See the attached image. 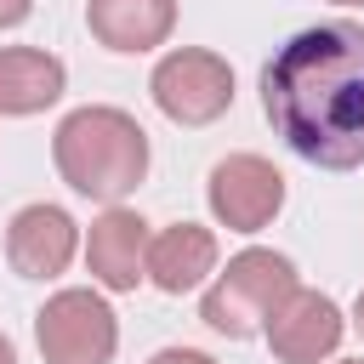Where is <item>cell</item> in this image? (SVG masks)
Here are the masks:
<instances>
[{"instance_id": "obj_14", "label": "cell", "mask_w": 364, "mask_h": 364, "mask_svg": "<svg viewBox=\"0 0 364 364\" xmlns=\"http://www.w3.org/2000/svg\"><path fill=\"white\" fill-rule=\"evenodd\" d=\"M28 11H34V0H0V28H17V23H28Z\"/></svg>"}, {"instance_id": "obj_15", "label": "cell", "mask_w": 364, "mask_h": 364, "mask_svg": "<svg viewBox=\"0 0 364 364\" xmlns=\"http://www.w3.org/2000/svg\"><path fill=\"white\" fill-rule=\"evenodd\" d=\"M0 364H17V347H11V336L0 330Z\"/></svg>"}, {"instance_id": "obj_18", "label": "cell", "mask_w": 364, "mask_h": 364, "mask_svg": "<svg viewBox=\"0 0 364 364\" xmlns=\"http://www.w3.org/2000/svg\"><path fill=\"white\" fill-rule=\"evenodd\" d=\"M336 364H364V358H336Z\"/></svg>"}, {"instance_id": "obj_13", "label": "cell", "mask_w": 364, "mask_h": 364, "mask_svg": "<svg viewBox=\"0 0 364 364\" xmlns=\"http://www.w3.org/2000/svg\"><path fill=\"white\" fill-rule=\"evenodd\" d=\"M148 364H216L210 353H199V347H159Z\"/></svg>"}, {"instance_id": "obj_6", "label": "cell", "mask_w": 364, "mask_h": 364, "mask_svg": "<svg viewBox=\"0 0 364 364\" xmlns=\"http://www.w3.org/2000/svg\"><path fill=\"white\" fill-rule=\"evenodd\" d=\"M205 199H210V216L228 233H262L284 205V176L262 154H228V159L210 165Z\"/></svg>"}, {"instance_id": "obj_10", "label": "cell", "mask_w": 364, "mask_h": 364, "mask_svg": "<svg viewBox=\"0 0 364 364\" xmlns=\"http://www.w3.org/2000/svg\"><path fill=\"white\" fill-rule=\"evenodd\" d=\"M85 23H91V34H97L108 51L136 57V51H154V46L171 40V28H176V0H91V6H85Z\"/></svg>"}, {"instance_id": "obj_12", "label": "cell", "mask_w": 364, "mask_h": 364, "mask_svg": "<svg viewBox=\"0 0 364 364\" xmlns=\"http://www.w3.org/2000/svg\"><path fill=\"white\" fill-rule=\"evenodd\" d=\"M68 85V68L63 57L40 51V46H6L0 51V114H40L63 97Z\"/></svg>"}, {"instance_id": "obj_9", "label": "cell", "mask_w": 364, "mask_h": 364, "mask_svg": "<svg viewBox=\"0 0 364 364\" xmlns=\"http://www.w3.org/2000/svg\"><path fill=\"white\" fill-rule=\"evenodd\" d=\"M85 267L102 290H136L148 279V222L125 205H108L85 233Z\"/></svg>"}, {"instance_id": "obj_5", "label": "cell", "mask_w": 364, "mask_h": 364, "mask_svg": "<svg viewBox=\"0 0 364 364\" xmlns=\"http://www.w3.org/2000/svg\"><path fill=\"white\" fill-rule=\"evenodd\" d=\"M34 341L46 364H108L119 347V318L97 290H57L34 313Z\"/></svg>"}, {"instance_id": "obj_16", "label": "cell", "mask_w": 364, "mask_h": 364, "mask_svg": "<svg viewBox=\"0 0 364 364\" xmlns=\"http://www.w3.org/2000/svg\"><path fill=\"white\" fill-rule=\"evenodd\" d=\"M353 330L364 336V290H358V301H353Z\"/></svg>"}, {"instance_id": "obj_4", "label": "cell", "mask_w": 364, "mask_h": 364, "mask_svg": "<svg viewBox=\"0 0 364 364\" xmlns=\"http://www.w3.org/2000/svg\"><path fill=\"white\" fill-rule=\"evenodd\" d=\"M159 114L171 125H210L233 108V68L216 57V51H199V46H176L154 63V80H148Z\"/></svg>"}, {"instance_id": "obj_1", "label": "cell", "mask_w": 364, "mask_h": 364, "mask_svg": "<svg viewBox=\"0 0 364 364\" xmlns=\"http://www.w3.org/2000/svg\"><path fill=\"white\" fill-rule=\"evenodd\" d=\"M262 108L290 154L318 171L364 165V23L290 34L262 68Z\"/></svg>"}, {"instance_id": "obj_17", "label": "cell", "mask_w": 364, "mask_h": 364, "mask_svg": "<svg viewBox=\"0 0 364 364\" xmlns=\"http://www.w3.org/2000/svg\"><path fill=\"white\" fill-rule=\"evenodd\" d=\"M336 6H364V0H336Z\"/></svg>"}, {"instance_id": "obj_3", "label": "cell", "mask_w": 364, "mask_h": 364, "mask_svg": "<svg viewBox=\"0 0 364 364\" xmlns=\"http://www.w3.org/2000/svg\"><path fill=\"white\" fill-rule=\"evenodd\" d=\"M290 290H296L290 256H279V250H239V256H228V267H222L216 284L205 290L199 318H205L216 336H228V341H250V336L267 330L273 307H279Z\"/></svg>"}, {"instance_id": "obj_11", "label": "cell", "mask_w": 364, "mask_h": 364, "mask_svg": "<svg viewBox=\"0 0 364 364\" xmlns=\"http://www.w3.org/2000/svg\"><path fill=\"white\" fill-rule=\"evenodd\" d=\"M205 273H216V233L199 222H171L159 239H148V279L165 296H182L193 284H205Z\"/></svg>"}, {"instance_id": "obj_2", "label": "cell", "mask_w": 364, "mask_h": 364, "mask_svg": "<svg viewBox=\"0 0 364 364\" xmlns=\"http://www.w3.org/2000/svg\"><path fill=\"white\" fill-rule=\"evenodd\" d=\"M51 159H57V171H63V182L74 193L102 199V205H119L148 176V131L125 108L91 102V108H74L57 125Z\"/></svg>"}, {"instance_id": "obj_8", "label": "cell", "mask_w": 364, "mask_h": 364, "mask_svg": "<svg viewBox=\"0 0 364 364\" xmlns=\"http://www.w3.org/2000/svg\"><path fill=\"white\" fill-rule=\"evenodd\" d=\"M80 250V228L63 205H23L6 222V262L23 279H57Z\"/></svg>"}, {"instance_id": "obj_7", "label": "cell", "mask_w": 364, "mask_h": 364, "mask_svg": "<svg viewBox=\"0 0 364 364\" xmlns=\"http://www.w3.org/2000/svg\"><path fill=\"white\" fill-rule=\"evenodd\" d=\"M341 330H347V318H341V307L324 296V290H290L279 307H273V318H267V347H273V358L279 364H318V358H330L336 347H341Z\"/></svg>"}]
</instances>
